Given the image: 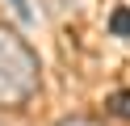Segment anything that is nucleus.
<instances>
[{"label":"nucleus","instance_id":"1","mask_svg":"<svg viewBox=\"0 0 130 126\" xmlns=\"http://www.w3.org/2000/svg\"><path fill=\"white\" fill-rule=\"evenodd\" d=\"M38 55L17 30L0 25V105L4 109H21L29 97L38 92Z\"/></svg>","mask_w":130,"mask_h":126},{"label":"nucleus","instance_id":"4","mask_svg":"<svg viewBox=\"0 0 130 126\" xmlns=\"http://www.w3.org/2000/svg\"><path fill=\"white\" fill-rule=\"evenodd\" d=\"M13 13H17V21H34V8H29V0H9Z\"/></svg>","mask_w":130,"mask_h":126},{"label":"nucleus","instance_id":"5","mask_svg":"<svg viewBox=\"0 0 130 126\" xmlns=\"http://www.w3.org/2000/svg\"><path fill=\"white\" fill-rule=\"evenodd\" d=\"M59 126H101L96 118H84V114H76V118H63Z\"/></svg>","mask_w":130,"mask_h":126},{"label":"nucleus","instance_id":"2","mask_svg":"<svg viewBox=\"0 0 130 126\" xmlns=\"http://www.w3.org/2000/svg\"><path fill=\"white\" fill-rule=\"evenodd\" d=\"M109 34H113V38H130V8L126 4H118L109 13Z\"/></svg>","mask_w":130,"mask_h":126},{"label":"nucleus","instance_id":"3","mask_svg":"<svg viewBox=\"0 0 130 126\" xmlns=\"http://www.w3.org/2000/svg\"><path fill=\"white\" fill-rule=\"evenodd\" d=\"M109 114H118V118H130V88H118L109 97Z\"/></svg>","mask_w":130,"mask_h":126},{"label":"nucleus","instance_id":"6","mask_svg":"<svg viewBox=\"0 0 130 126\" xmlns=\"http://www.w3.org/2000/svg\"><path fill=\"white\" fill-rule=\"evenodd\" d=\"M59 4H71V0H59Z\"/></svg>","mask_w":130,"mask_h":126}]
</instances>
